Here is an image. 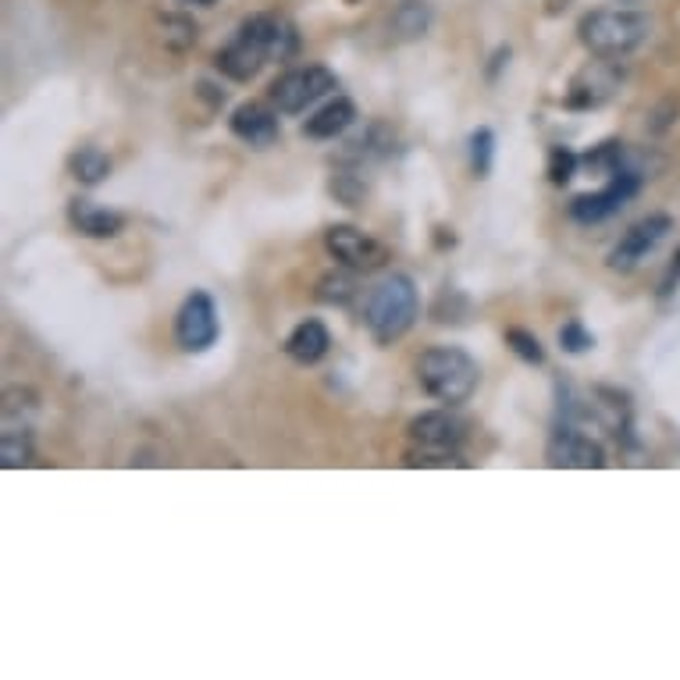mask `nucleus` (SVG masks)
<instances>
[{
    "mask_svg": "<svg viewBox=\"0 0 680 680\" xmlns=\"http://www.w3.org/2000/svg\"><path fill=\"white\" fill-rule=\"evenodd\" d=\"M292 54H297V29L289 22L275 15H250L239 22L232 40L214 54V64L225 79L250 83L267 61H286Z\"/></svg>",
    "mask_w": 680,
    "mask_h": 680,
    "instance_id": "nucleus-1",
    "label": "nucleus"
},
{
    "mask_svg": "<svg viewBox=\"0 0 680 680\" xmlns=\"http://www.w3.org/2000/svg\"><path fill=\"white\" fill-rule=\"evenodd\" d=\"M414 375H417V385L425 389L435 403L442 406H464L474 392H478V381H481V370H478V361L459 350V345H431L417 356L414 364Z\"/></svg>",
    "mask_w": 680,
    "mask_h": 680,
    "instance_id": "nucleus-2",
    "label": "nucleus"
},
{
    "mask_svg": "<svg viewBox=\"0 0 680 680\" xmlns=\"http://www.w3.org/2000/svg\"><path fill=\"white\" fill-rule=\"evenodd\" d=\"M420 314V297L410 275H389L381 278L364 300V325L370 339L378 345L400 342Z\"/></svg>",
    "mask_w": 680,
    "mask_h": 680,
    "instance_id": "nucleus-3",
    "label": "nucleus"
},
{
    "mask_svg": "<svg viewBox=\"0 0 680 680\" xmlns=\"http://www.w3.org/2000/svg\"><path fill=\"white\" fill-rule=\"evenodd\" d=\"M406 467H464L467 459L459 456V445L467 442V425L456 414L445 410H431V414H420L410 420L406 428Z\"/></svg>",
    "mask_w": 680,
    "mask_h": 680,
    "instance_id": "nucleus-4",
    "label": "nucleus"
},
{
    "mask_svg": "<svg viewBox=\"0 0 680 680\" xmlns=\"http://www.w3.org/2000/svg\"><path fill=\"white\" fill-rule=\"evenodd\" d=\"M652 25L641 11L631 8H599L588 11L577 25L584 50L592 58H627L648 40Z\"/></svg>",
    "mask_w": 680,
    "mask_h": 680,
    "instance_id": "nucleus-5",
    "label": "nucleus"
},
{
    "mask_svg": "<svg viewBox=\"0 0 680 680\" xmlns=\"http://www.w3.org/2000/svg\"><path fill=\"white\" fill-rule=\"evenodd\" d=\"M331 89H339L336 72H328L325 64H306V68H292L286 75H278L272 89H267V100L281 114H300L311 104H317L320 97H328Z\"/></svg>",
    "mask_w": 680,
    "mask_h": 680,
    "instance_id": "nucleus-6",
    "label": "nucleus"
},
{
    "mask_svg": "<svg viewBox=\"0 0 680 680\" xmlns=\"http://www.w3.org/2000/svg\"><path fill=\"white\" fill-rule=\"evenodd\" d=\"M325 247L342 267L361 272V275L381 272V267L392 261L389 247L378 242L375 236H367L364 228H356V225H331L325 232Z\"/></svg>",
    "mask_w": 680,
    "mask_h": 680,
    "instance_id": "nucleus-7",
    "label": "nucleus"
},
{
    "mask_svg": "<svg viewBox=\"0 0 680 680\" xmlns=\"http://www.w3.org/2000/svg\"><path fill=\"white\" fill-rule=\"evenodd\" d=\"M620 83H624L620 58H595L570 79L567 100H563V104H567L570 111H595L617 93Z\"/></svg>",
    "mask_w": 680,
    "mask_h": 680,
    "instance_id": "nucleus-8",
    "label": "nucleus"
},
{
    "mask_svg": "<svg viewBox=\"0 0 680 680\" xmlns=\"http://www.w3.org/2000/svg\"><path fill=\"white\" fill-rule=\"evenodd\" d=\"M641 182H645V178H641L638 172L613 175V178H606V186H602L599 192H581V197H574L570 200V217H574V222H581V225L606 222V217L617 214L627 200L638 197Z\"/></svg>",
    "mask_w": 680,
    "mask_h": 680,
    "instance_id": "nucleus-9",
    "label": "nucleus"
},
{
    "mask_svg": "<svg viewBox=\"0 0 680 680\" xmlns=\"http://www.w3.org/2000/svg\"><path fill=\"white\" fill-rule=\"evenodd\" d=\"M217 331H222V325H217L214 300L203 289L189 292L175 317V342L182 345L186 353H203L217 342Z\"/></svg>",
    "mask_w": 680,
    "mask_h": 680,
    "instance_id": "nucleus-10",
    "label": "nucleus"
},
{
    "mask_svg": "<svg viewBox=\"0 0 680 680\" xmlns=\"http://www.w3.org/2000/svg\"><path fill=\"white\" fill-rule=\"evenodd\" d=\"M673 228V217L670 214H648V217H641V222H634L631 228L624 232V239L613 247L609 253V272H634V267L645 261V256L659 247V242L666 239V232Z\"/></svg>",
    "mask_w": 680,
    "mask_h": 680,
    "instance_id": "nucleus-11",
    "label": "nucleus"
},
{
    "mask_svg": "<svg viewBox=\"0 0 680 680\" xmlns=\"http://www.w3.org/2000/svg\"><path fill=\"white\" fill-rule=\"evenodd\" d=\"M545 456H549V467H574V470H602L606 467V449H602L592 435H584L581 428L567 425V420L553 431Z\"/></svg>",
    "mask_w": 680,
    "mask_h": 680,
    "instance_id": "nucleus-12",
    "label": "nucleus"
},
{
    "mask_svg": "<svg viewBox=\"0 0 680 680\" xmlns=\"http://www.w3.org/2000/svg\"><path fill=\"white\" fill-rule=\"evenodd\" d=\"M228 128H232V136L242 139L247 147L253 150H267L278 143V114L264 104H239L232 111V118H228Z\"/></svg>",
    "mask_w": 680,
    "mask_h": 680,
    "instance_id": "nucleus-13",
    "label": "nucleus"
},
{
    "mask_svg": "<svg viewBox=\"0 0 680 680\" xmlns=\"http://www.w3.org/2000/svg\"><path fill=\"white\" fill-rule=\"evenodd\" d=\"M68 222H72L75 232H83L89 239H114L125 228V214L108 211V207H97L93 200H79V197H75L68 203Z\"/></svg>",
    "mask_w": 680,
    "mask_h": 680,
    "instance_id": "nucleus-14",
    "label": "nucleus"
},
{
    "mask_svg": "<svg viewBox=\"0 0 680 680\" xmlns=\"http://www.w3.org/2000/svg\"><path fill=\"white\" fill-rule=\"evenodd\" d=\"M328 350H331V336H328V328L320 325L317 317L300 320V325L292 328V336L286 339L289 361H297L300 367H314V364H320V361L328 356Z\"/></svg>",
    "mask_w": 680,
    "mask_h": 680,
    "instance_id": "nucleus-15",
    "label": "nucleus"
},
{
    "mask_svg": "<svg viewBox=\"0 0 680 680\" xmlns=\"http://www.w3.org/2000/svg\"><path fill=\"white\" fill-rule=\"evenodd\" d=\"M353 122H356V104H353L350 97H336V100H328V104L320 108L317 114H311V118H306L303 136H311V139H336Z\"/></svg>",
    "mask_w": 680,
    "mask_h": 680,
    "instance_id": "nucleus-16",
    "label": "nucleus"
},
{
    "mask_svg": "<svg viewBox=\"0 0 680 680\" xmlns=\"http://www.w3.org/2000/svg\"><path fill=\"white\" fill-rule=\"evenodd\" d=\"M431 22H435V11L428 0H400L392 11V33H395V40H403V43H414L420 36H428Z\"/></svg>",
    "mask_w": 680,
    "mask_h": 680,
    "instance_id": "nucleus-17",
    "label": "nucleus"
},
{
    "mask_svg": "<svg viewBox=\"0 0 680 680\" xmlns=\"http://www.w3.org/2000/svg\"><path fill=\"white\" fill-rule=\"evenodd\" d=\"M68 168H72V175L79 178L83 186H97V182H104V178L111 175V158L104 150H97V147H83L79 153H72Z\"/></svg>",
    "mask_w": 680,
    "mask_h": 680,
    "instance_id": "nucleus-18",
    "label": "nucleus"
},
{
    "mask_svg": "<svg viewBox=\"0 0 680 680\" xmlns=\"http://www.w3.org/2000/svg\"><path fill=\"white\" fill-rule=\"evenodd\" d=\"M0 459L4 467H25L33 459V431L25 425H11L0 435Z\"/></svg>",
    "mask_w": 680,
    "mask_h": 680,
    "instance_id": "nucleus-19",
    "label": "nucleus"
},
{
    "mask_svg": "<svg viewBox=\"0 0 680 680\" xmlns=\"http://www.w3.org/2000/svg\"><path fill=\"white\" fill-rule=\"evenodd\" d=\"M197 22H192L189 15H164L161 18V40L164 47H172V50H189L192 43H197Z\"/></svg>",
    "mask_w": 680,
    "mask_h": 680,
    "instance_id": "nucleus-20",
    "label": "nucleus"
},
{
    "mask_svg": "<svg viewBox=\"0 0 680 680\" xmlns=\"http://www.w3.org/2000/svg\"><path fill=\"white\" fill-rule=\"evenodd\" d=\"M492 158H495V133L492 128H478V133L470 136V172H474V178L492 175Z\"/></svg>",
    "mask_w": 680,
    "mask_h": 680,
    "instance_id": "nucleus-21",
    "label": "nucleus"
},
{
    "mask_svg": "<svg viewBox=\"0 0 680 680\" xmlns=\"http://www.w3.org/2000/svg\"><path fill=\"white\" fill-rule=\"evenodd\" d=\"M353 297H356V281L350 275H342V272L325 275L317 281V300L328 303V306H345Z\"/></svg>",
    "mask_w": 680,
    "mask_h": 680,
    "instance_id": "nucleus-22",
    "label": "nucleus"
},
{
    "mask_svg": "<svg viewBox=\"0 0 680 680\" xmlns=\"http://www.w3.org/2000/svg\"><path fill=\"white\" fill-rule=\"evenodd\" d=\"M331 197L342 200L345 207H361L364 197H367V182L356 172L339 168L336 175H331Z\"/></svg>",
    "mask_w": 680,
    "mask_h": 680,
    "instance_id": "nucleus-23",
    "label": "nucleus"
},
{
    "mask_svg": "<svg viewBox=\"0 0 680 680\" xmlns=\"http://www.w3.org/2000/svg\"><path fill=\"white\" fill-rule=\"evenodd\" d=\"M506 345L520 356L524 364H534V367H542V364H545L542 342H538V336H531V331H524V328H506Z\"/></svg>",
    "mask_w": 680,
    "mask_h": 680,
    "instance_id": "nucleus-24",
    "label": "nucleus"
},
{
    "mask_svg": "<svg viewBox=\"0 0 680 680\" xmlns=\"http://www.w3.org/2000/svg\"><path fill=\"white\" fill-rule=\"evenodd\" d=\"M577 164H581V158H577L574 150L567 147H553L549 150V182L553 186H567L574 172H577Z\"/></svg>",
    "mask_w": 680,
    "mask_h": 680,
    "instance_id": "nucleus-25",
    "label": "nucleus"
},
{
    "mask_svg": "<svg viewBox=\"0 0 680 680\" xmlns=\"http://www.w3.org/2000/svg\"><path fill=\"white\" fill-rule=\"evenodd\" d=\"M559 345L567 353H588L595 345V336L581 325V320H567V325L559 328Z\"/></svg>",
    "mask_w": 680,
    "mask_h": 680,
    "instance_id": "nucleus-26",
    "label": "nucleus"
},
{
    "mask_svg": "<svg viewBox=\"0 0 680 680\" xmlns=\"http://www.w3.org/2000/svg\"><path fill=\"white\" fill-rule=\"evenodd\" d=\"M677 286H680V250L673 253V261H670V267H666V275H663V281H659V300L673 297Z\"/></svg>",
    "mask_w": 680,
    "mask_h": 680,
    "instance_id": "nucleus-27",
    "label": "nucleus"
},
{
    "mask_svg": "<svg viewBox=\"0 0 680 680\" xmlns=\"http://www.w3.org/2000/svg\"><path fill=\"white\" fill-rule=\"evenodd\" d=\"M435 247H439V250H445V247H456V236H453V228H445V225H439V228H435Z\"/></svg>",
    "mask_w": 680,
    "mask_h": 680,
    "instance_id": "nucleus-28",
    "label": "nucleus"
},
{
    "mask_svg": "<svg viewBox=\"0 0 680 680\" xmlns=\"http://www.w3.org/2000/svg\"><path fill=\"white\" fill-rule=\"evenodd\" d=\"M186 4H200V8H211L214 0H186Z\"/></svg>",
    "mask_w": 680,
    "mask_h": 680,
    "instance_id": "nucleus-29",
    "label": "nucleus"
}]
</instances>
